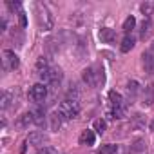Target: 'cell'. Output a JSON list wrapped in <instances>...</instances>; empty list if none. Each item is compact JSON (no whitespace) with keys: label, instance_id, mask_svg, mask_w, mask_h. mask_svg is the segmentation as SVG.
<instances>
[{"label":"cell","instance_id":"obj_17","mask_svg":"<svg viewBox=\"0 0 154 154\" xmlns=\"http://www.w3.org/2000/svg\"><path fill=\"white\" fill-rule=\"evenodd\" d=\"M49 69V58L47 56H40L38 60H36V71L42 74L44 71H47Z\"/></svg>","mask_w":154,"mask_h":154},{"label":"cell","instance_id":"obj_12","mask_svg":"<svg viewBox=\"0 0 154 154\" xmlns=\"http://www.w3.org/2000/svg\"><path fill=\"white\" fill-rule=\"evenodd\" d=\"M62 116H60V112L56 111V112H53L51 116H49V127H51V131H54V132H58V129L62 127Z\"/></svg>","mask_w":154,"mask_h":154},{"label":"cell","instance_id":"obj_23","mask_svg":"<svg viewBox=\"0 0 154 154\" xmlns=\"http://www.w3.org/2000/svg\"><path fill=\"white\" fill-rule=\"evenodd\" d=\"M118 150V147L116 145H102L100 149H98V152L96 154H114Z\"/></svg>","mask_w":154,"mask_h":154},{"label":"cell","instance_id":"obj_7","mask_svg":"<svg viewBox=\"0 0 154 154\" xmlns=\"http://www.w3.org/2000/svg\"><path fill=\"white\" fill-rule=\"evenodd\" d=\"M45 141H47V138H45V134L40 132V131H33V132L29 134V138H27V143H31V145H35V147H45V145H44Z\"/></svg>","mask_w":154,"mask_h":154},{"label":"cell","instance_id":"obj_24","mask_svg":"<svg viewBox=\"0 0 154 154\" xmlns=\"http://www.w3.org/2000/svg\"><path fill=\"white\" fill-rule=\"evenodd\" d=\"M131 150L132 152H141V150H145V140H136L134 143H132V147H131Z\"/></svg>","mask_w":154,"mask_h":154},{"label":"cell","instance_id":"obj_22","mask_svg":"<svg viewBox=\"0 0 154 154\" xmlns=\"http://www.w3.org/2000/svg\"><path fill=\"white\" fill-rule=\"evenodd\" d=\"M105 127H107V123H105V120H102V118L94 120V123H93V129H94V131H96L98 134H103Z\"/></svg>","mask_w":154,"mask_h":154},{"label":"cell","instance_id":"obj_27","mask_svg":"<svg viewBox=\"0 0 154 154\" xmlns=\"http://www.w3.org/2000/svg\"><path fill=\"white\" fill-rule=\"evenodd\" d=\"M6 18H2V20H0V31H6Z\"/></svg>","mask_w":154,"mask_h":154},{"label":"cell","instance_id":"obj_28","mask_svg":"<svg viewBox=\"0 0 154 154\" xmlns=\"http://www.w3.org/2000/svg\"><path fill=\"white\" fill-rule=\"evenodd\" d=\"M149 127H150V131H152V132H154V120H152V122H150V125H149Z\"/></svg>","mask_w":154,"mask_h":154},{"label":"cell","instance_id":"obj_18","mask_svg":"<svg viewBox=\"0 0 154 154\" xmlns=\"http://www.w3.org/2000/svg\"><path fill=\"white\" fill-rule=\"evenodd\" d=\"M138 91H140V84H138L136 80L127 82V93H129V98H134V96L138 94Z\"/></svg>","mask_w":154,"mask_h":154},{"label":"cell","instance_id":"obj_13","mask_svg":"<svg viewBox=\"0 0 154 154\" xmlns=\"http://www.w3.org/2000/svg\"><path fill=\"white\" fill-rule=\"evenodd\" d=\"M31 112H33V120H35V123H36V125H42L44 120H45V109H44L42 105H38V107L33 109Z\"/></svg>","mask_w":154,"mask_h":154},{"label":"cell","instance_id":"obj_9","mask_svg":"<svg viewBox=\"0 0 154 154\" xmlns=\"http://www.w3.org/2000/svg\"><path fill=\"white\" fill-rule=\"evenodd\" d=\"M100 40L103 44H112L116 40V31L111 29V27H102L100 29Z\"/></svg>","mask_w":154,"mask_h":154},{"label":"cell","instance_id":"obj_2","mask_svg":"<svg viewBox=\"0 0 154 154\" xmlns=\"http://www.w3.org/2000/svg\"><path fill=\"white\" fill-rule=\"evenodd\" d=\"M58 112H60V116L63 118V120H72V118H76L80 114V103H78V100L76 98H67V100H63L62 103H60V107H58Z\"/></svg>","mask_w":154,"mask_h":154},{"label":"cell","instance_id":"obj_8","mask_svg":"<svg viewBox=\"0 0 154 154\" xmlns=\"http://www.w3.org/2000/svg\"><path fill=\"white\" fill-rule=\"evenodd\" d=\"M141 62H143V69H145V72H149V74H154V53H152V51H147V53H143V56H141Z\"/></svg>","mask_w":154,"mask_h":154},{"label":"cell","instance_id":"obj_29","mask_svg":"<svg viewBox=\"0 0 154 154\" xmlns=\"http://www.w3.org/2000/svg\"><path fill=\"white\" fill-rule=\"evenodd\" d=\"M150 51H152V53H154V42H152V45H150Z\"/></svg>","mask_w":154,"mask_h":154},{"label":"cell","instance_id":"obj_21","mask_svg":"<svg viewBox=\"0 0 154 154\" xmlns=\"http://www.w3.org/2000/svg\"><path fill=\"white\" fill-rule=\"evenodd\" d=\"M134 26H136V18H134V17H127L125 22H123V31L129 35V33L134 29Z\"/></svg>","mask_w":154,"mask_h":154},{"label":"cell","instance_id":"obj_15","mask_svg":"<svg viewBox=\"0 0 154 154\" xmlns=\"http://www.w3.org/2000/svg\"><path fill=\"white\" fill-rule=\"evenodd\" d=\"M11 102H15V100H13V96H11V93H9V91H4V93H2V96H0V107L6 111V109H9Z\"/></svg>","mask_w":154,"mask_h":154},{"label":"cell","instance_id":"obj_11","mask_svg":"<svg viewBox=\"0 0 154 154\" xmlns=\"http://www.w3.org/2000/svg\"><path fill=\"white\" fill-rule=\"evenodd\" d=\"M150 33H152V22H150V18H143L141 29H140V38L141 40H147L150 36Z\"/></svg>","mask_w":154,"mask_h":154},{"label":"cell","instance_id":"obj_26","mask_svg":"<svg viewBox=\"0 0 154 154\" xmlns=\"http://www.w3.org/2000/svg\"><path fill=\"white\" fill-rule=\"evenodd\" d=\"M36 154H56V152H54V149H53V147H49V145H45V147H40Z\"/></svg>","mask_w":154,"mask_h":154},{"label":"cell","instance_id":"obj_3","mask_svg":"<svg viewBox=\"0 0 154 154\" xmlns=\"http://www.w3.org/2000/svg\"><path fill=\"white\" fill-rule=\"evenodd\" d=\"M36 20H38V26H40L44 31L53 29L54 20H53L51 11L47 9V6H45V4H42V2H38V4H36Z\"/></svg>","mask_w":154,"mask_h":154},{"label":"cell","instance_id":"obj_19","mask_svg":"<svg viewBox=\"0 0 154 154\" xmlns=\"http://www.w3.org/2000/svg\"><path fill=\"white\" fill-rule=\"evenodd\" d=\"M29 123H35V120H33V112H26V114H22L20 116V120H18V127H29Z\"/></svg>","mask_w":154,"mask_h":154},{"label":"cell","instance_id":"obj_14","mask_svg":"<svg viewBox=\"0 0 154 154\" xmlns=\"http://www.w3.org/2000/svg\"><path fill=\"white\" fill-rule=\"evenodd\" d=\"M132 47H134V38H132L131 35H125V36H123V40H122V45H120L122 53H129Z\"/></svg>","mask_w":154,"mask_h":154},{"label":"cell","instance_id":"obj_5","mask_svg":"<svg viewBox=\"0 0 154 154\" xmlns=\"http://www.w3.org/2000/svg\"><path fill=\"white\" fill-rule=\"evenodd\" d=\"M47 98V85L45 84H35L29 89V100L35 103H42Z\"/></svg>","mask_w":154,"mask_h":154},{"label":"cell","instance_id":"obj_10","mask_svg":"<svg viewBox=\"0 0 154 154\" xmlns=\"http://www.w3.org/2000/svg\"><path fill=\"white\" fill-rule=\"evenodd\" d=\"M94 141H96V136H94V131H89V129H85L82 134H80V145H94Z\"/></svg>","mask_w":154,"mask_h":154},{"label":"cell","instance_id":"obj_1","mask_svg":"<svg viewBox=\"0 0 154 154\" xmlns=\"http://www.w3.org/2000/svg\"><path fill=\"white\" fill-rule=\"evenodd\" d=\"M82 80H84V84L89 85V87H100V85H103V82H105L103 67H100V65H91V67L84 69V71H82Z\"/></svg>","mask_w":154,"mask_h":154},{"label":"cell","instance_id":"obj_20","mask_svg":"<svg viewBox=\"0 0 154 154\" xmlns=\"http://www.w3.org/2000/svg\"><path fill=\"white\" fill-rule=\"evenodd\" d=\"M152 102H154V85H149V87H145V94H143V103L150 105Z\"/></svg>","mask_w":154,"mask_h":154},{"label":"cell","instance_id":"obj_6","mask_svg":"<svg viewBox=\"0 0 154 154\" xmlns=\"http://www.w3.org/2000/svg\"><path fill=\"white\" fill-rule=\"evenodd\" d=\"M2 67H4V71H15L18 65H20V60H18V56L13 53V51H4L2 53Z\"/></svg>","mask_w":154,"mask_h":154},{"label":"cell","instance_id":"obj_16","mask_svg":"<svg viewBox=\"0 0 154 154\" xmlns=\"http://www.w3.org/2000/svg\"><path fill=\"white\" fill-rule=\"evenodd\" d=\"M109 100H111V105H112V107H122V105H125L122 94L116 93V91H111V93H109Z\"/></svg>","mask_w":154,"mask_h":154},{"label":"cell","instance_id":"obj_25","mask_svg":"<svg viewBox=\"0 0 154 154\" xmlns=\"http://www.w3.org/2000/svg\"><path fill=\"white\" fill-rule=\"evenodd\" d=\"M141 13L143 15H147V18H149V15H152V11H154V2H145V4H141Z\"/></svg>","mask_w":154,"mask_h":154},{"label":"cell","instance_id":"obj_4","mask_svg":"<svg viewBox=\"0 0 154 154\" xmlns=\"http://www.w3.org/2000/svg\"><path fill=\"white\" fill-rule=\"evenodd\" d=\"M40 78H42V84H45V85H58L63 78V72L60 67H49L47 71H44L40 74Z\"/></svg>","mask_w":154,"mask_h":154}]
</instances>
